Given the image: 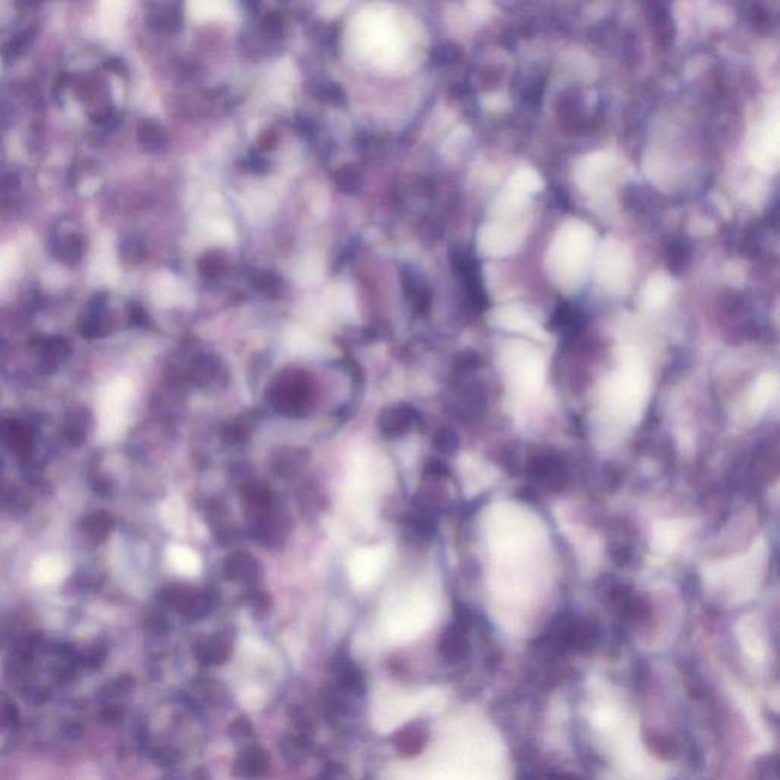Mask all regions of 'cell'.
<instances>
[{"instance_id":"obj_14","label":"cell","mask_w":780,"mask_h":780,"mask_svg":"<svg viewBox=\"0 0 780 780\" xmlns=\"http://www.w3.org/2000/svg\"><path fill=\"white\" fill-rule=\"evenodd\" d=\"M687 262V251L683 246L677 244V247H672L669 250V267L674 271H680L685 269V264Z\"/></svg>"},{"instance_id":"obj_3","label":"cell","mask_w":780,"mask_h":780,"mask_svg":"<svg viewBox=\"0 0 780 780\" xmlns=\"http://www.w3.org/2000/svg\"><path fill=\"white\" fill-rule=\"evenodd\" d=\"M232 654V643L224 635H215L211 639L202 640L195 648V655L199 662L207 666H219L229 660Z\"/></svg>"},{"instance_id":"obj_19","label":"cell","mask_w":780,"mask_h":780,"mask_svg":"<svg viewBox=\"0 0 780 780\" xmlns=\"http://www.w3.org/2000/svg\"><path fill=\"white\" fill-rule=\"evenodd\" d=\"M258 287H259L261 290L266 291V293L276 291V288H278L276 278L271 276V274H261V276H259V282H258Z\"/></svg>"},{"instance_id":"obj_5","label":"cell","mask_w":780,"mask_h":780,"mask_svg":"<svg viewBox=\"0 0 780 780\" xmlns=\"http://www.w3.org/2000/svg\"><path fill=\"white\" fill-rule=\"evenodd\" d=\"M415 420V412L410 407H395L383 413L380 427L386 436H401L409 430Z\"/></svg>"},{"instance_id":"obj_10","label":"cell","mask_w":780,"mask_h":780,"mask_svg":"<svg viewBox=\"0 0 780 780\" xmlns=\"http://www.w3.org/2000/svg\"><path fill=\"white\" fill-rule=\"evenodd\" d=\"M139 142L144 145V148L155 151L165 145L167 135H165L163 128L159 124L148 120V123H144L139 127Z\"/></svg>"},{"instance_id":"obj_4","label":"cell","mask_w":780,"mask_h":780,"mask_svg":"<svg viewBox=\"0 0 780 780\" xmlns=\"http://www.w3.org/2000/svg\"><path fill=\"white\" fill-rule=\"evenodd\" d=\"M66 573H68V566L58 556H43L36 563L34 570H32V581L40 586L55 584V582L61 581Z\"/></svg>"},{"instance_id":"obj_20","label":"cell","mask_w":780,"mask_h":780,"mask_svg":"<svg viewBox=\"0 0 780 780\" xmlns=\"http://www.w3.org/2000/svg\"><path fill=\"white\" fill-rule=\"evenodd\" d=\"M274 144H276V133H274V131H266V133H264L259 139V145L264 150L274 147Z\"/></svg>"},{"instance_id":"obj_2","label":"cell","mask_w":780,"mask_h":780,"mask_svg":"<svg viewBox=\"0 0 780 780\" xmlns=\"http://www.w3.org/2000/svg\"><path fill=\"white\" fill-rule=\"evenodd\" d=\"M224 576L229 581L256 582L259 579V566L256 559L246 552H235L224 561Z\"/></svg>"},{"instance_id":"obj_18","label":"cell","mask_w":780,"mask_h":780,"mask_svg":"<svg viewBox=\"0 0 780 780\" xmlns=\"http://www.w3.org/2000/svg\"><path fill=\"white\" fill-rule=\"evenodd\" d=\"M230 733H232L234 736H238V738H243V736H249L251 733V726L244 718L236 719L232 726H230Z\"/></svg>"},{"instance_id":"obj_15","label":"cell","mask_w":780,"mask_h":780,"mask_svg":"<svg viewBox=\"0 0 780 780\" xmlns=\"http://www.w3.org/2000/svg\"><path fill=\"white\" fill-rule=\"evenodd\" d=\"M262 28H264V31L269 32V34H279V32L284 28V21H282L281 14H278V13L267 14L262 20Z\"/></svg>"},{"instance_id":"obj_21","label":"cell","mask_w":780,"mask_h":780,"mask_svg":"<svg viewBox=\"0 0 780 780\" xmlns=\"http://www.w3.org/2000/svg\"><path fill=\"white\" fill-rule=\"evenodd\" d=\"M19 4H21L24 6H36L38 4V0H19Z\"/></svg>"},{"instance_id":"obj_17","label":"cell","mask_w":780,"mask_h":780,"mask_svg":"<svg viewBox=\"0 0 780 780\" xmlns=\"http://www.w3.org/2000/svg\"><path fill=\"white\" fill-rule=\"evenodd\" d=\"M425 472L435 477H445L448 476V468L445 467L444 462H441V460H430L425 467Z\"/></svg>"},{"instance_id":"obj_12","label":"cell","mask_w":780,"mask_h":780,"mask_svg":"<svg viewBox=\"0 0 780 780\" xmlns=\"http://www.w3.org/2000/svg\"><path fill=\"white\" fill-rule=\"evenodd\" d=\"M779 759L776 754H766L759 757L754 764V774L761 779H777Z\"/></svg>"},{"instance_id":"obj_16","label":"cell","mask_w":780,"mask_h":780,"mask_svg":"<svg viewBox=\"0 0 780 780\" xmlns=\"http://www.w3.org/2000/svg\"><path fill=\"white\" fill-rule=\"evenodd\" d=\"M223 258L217 255V254H211L203 258L200 267L203 269V271H206L207 274H214L217 271H219V269L223 267Z\"/></svg>"},{"instance_id":"obj_8","label":"cell","mask_w":780,"mask_h":780,"mask_svg":"<svg viewBox=\"0 0 780 780\" xmlns=\"http://www.w3.org/2000/svg\"><path fill=\"white\" fill-rule=\"evenodd\" d=\"M643 738L648 749H650L657 757H660V759L669 761V759H674V757L678 754L677 742L663 733H658L655 730H645Z\"/></svg>"},{"instance_id":"obj_1","label":"cell","mask_w":780,"mask_h":780,"mask_svg":"<svg viewBox=\"0 0 780 780\" xmlns=\"http://www.w3.org/2000/svg\"><path fill=\"white\" fill-rule=\"evenodd\" d=\"M467 631L468 626L456 620L442 633L441 642H439V652H441V657L447 663L454 665L467 657L469 650Z\"/></svg>"},{"instance_id":"obj_7","label":"cell","mask_w":780,"mask_h":780,"mask_svg":"<svg viewBox=\"0 0 780 780\" xmlns=\"http://www.w3.org/2000/svg\"><path fill=\"white\" fill-rule=\"evenodd\" d=\"M236 768L241 776H247V777L262 776L269 768V756L262 749H258V747H250V749H247L243 754H241Z\"/></svg>"},{"instance_id":"obj_13","label":"cell","mask_w":780,"mask_h":780,"mask_svg":"<svg viewBox=\"0 0 780 780\" xmlns=\"http://www.w3.org/2000/svg\"><path fill=\"white\" fill-rule=\"evenodd\" d=\"M433 442L439 452L445 454H453L459 448L457 436L452 430H447V428H442V430H439L436 433Z\"/></svg>"},{"instance_id":"obj_6","label":"cell","mask_w":780,"mask_h":780,"mask_svg":"<svg viewBox=\"0 0 780 780\" xmlns=\"http://www.w3.org/2000/svg\"><path fill=\"white\" fill-rule=\"evenodd\" d=\"M428 739V733L421 727H407L395 736V749L405 757L420 754Z\"/></svg>"},{"instance_id":"obj_11","label":"cell","mask_w":780,"mask_h":780,"mask_svg":"<svg viewBox=\"0 0 780 780\" xmlns=\"http://www.w3.org/2000/svg\"><path fill=\"white\" fill-rule=\"evenodd\" d=\"M336 182L338 184V188L345 192H355L361 184L358 171L350 167H345L343 170H340L336 174Z\"/></svg>"},{"instance_id":"obj_9","label":"cell","mask_w":780,"mask_h":780,"mask_svg":"<svg viewBox=\"0 0 780 780\" xmlns=\"http://www.w3.org/2000/svg\"><path fill=\"white\" fill-rule=\"evenodd\" d=\"M340 686L354 695H361L365 692V680L358 669L349 662L340 666Z\"/></svg>"}]
</instances>
